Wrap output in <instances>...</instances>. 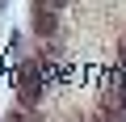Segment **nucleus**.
Masks as SVG:
<instances>
[{"label":"nucleus","mask_w":126,"mask_h":122,"mask_svg":"<svg viewBox=\"0 0 126 122\" xmlns=\"http://www.w3.org/2000/svg\"><path fill=\"white\" fill-rule=\"evenodd\" d=\"M122 68H126V38H122Z\"/></svg>","instance_id":"nucleus-4"},{"label":"nucleus","mask_w":126,"mask_h":122,"mask_svg":"<svg viewBox=\"0 0 126 122\" xmlns=\"http://www.w3.org/2000/svg\"><path fill=\"white\" fill-rule=\"evenodd\" d=\"M4 122H30V118H25V109L17 105V109H9V114H4Z\"/></svg>","instance_id":"nucleus-3"},{"label":"nucleus","mask_w":126,"mask_h":122,"mask_svg":"<svg viewBox=\"0 0 126 122\" xmlns=\"http://www.w3.org/2000/svg\"><path fill=\"white\" fill-rule=\"evenodd\" d=\"M59 9H63V0L30 4V30H34L38 38H55V34H59Z\"/></svg>","instance_id":"nucleus-2"},{"label":"nucleus","mask_w":126,"mask_h":122,"mask_svg":"<svg viewBox=\"0 0 126 122\" xmlns=\"http://www.w3.org/2000/svg\"><path fill=\"white\" fill-rule=\"evenodd\" d=\"M42 80H46V72H42L38 59H25V63L17 68V105H21V109H38V101H42Z\"/></svg>","instance_id":"nucleus-1"}]
</instances>
